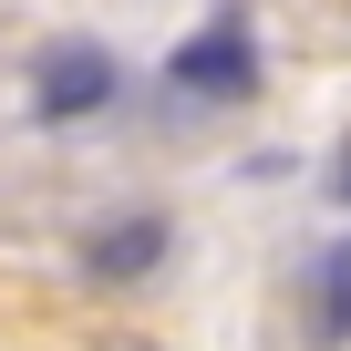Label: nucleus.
Here are the masks:
<instances>
[{"label":"nucleus","mask_w":351,"mask_h":351,"mask_svg":"<svg viewBox=\"0 0 351 351\" xmlns=\"http://www.w3.org/2000/svg\"><path fill=\"white\" fill-rule=\"evenodd\" d=\"M32 93H42V114H52V124H73V114H93V104L114 93V52H93V42H62V52H42Z\"/></svg>","instance_id":"obj_1"},{"label":"nucleus","mask_w":351,"mask_h":351,"mask_svg":"<svg viewBox=\"0 0 351 351\" xmlns=\"http://www.w3.org/2000/svg\"><path fill=\"white\" fill-rule=\"evenodd\" d=\"M176 73V93H248V73H258V52H248V32L238 21H207L186 52L165 62Z\"/></svg>","instance_id":"obj_2"},{"label":"nucleus","mask_w":351,"mask_h":351,"mask_svg":"<svg viewBox=\"0 0 351 351\" xmlns=\"http://www.w3.org/2000/svg\"><path fill=\"white\" fill-rule=\"evenodd\" d=\"M155 258H165V217H124V228L93 238V269H104V279H134V269H155Z\"/></svg>","instance_id":"obj_3"},{"label":"nucleus","mask_w":351,"mask_h":351,"mask_svg":"<svg viewBox=\"0 0 351 351\" xmlns=\"http://www.w3.org/2000/svg\"><path fill=\"white\" fill-rule=\"evenodd\" d=\"M310 320H320V341H351V248L320 258V300H310Z\"/></svg>","instance_id":"obj_4"},{"label":"nucleus","mask_w":351,"mask_h":351,"mask_svg":"<svg viewBox=\"0 0 351 351\" xmlns=\"http://www.w3.org/2000/svg\"><path fill=\"white\" fill-rule=\"evenodd\" d=\"M330 186H341V207H351V155H341V176H330Z\"/></svg>","instance_id":"obj_5"}]
</instances>
